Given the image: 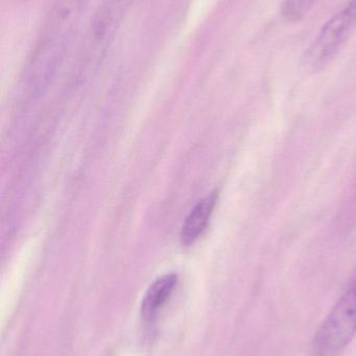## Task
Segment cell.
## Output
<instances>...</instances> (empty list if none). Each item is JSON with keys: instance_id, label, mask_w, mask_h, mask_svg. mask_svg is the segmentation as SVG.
I'll list each match as a JSON object with an SVG mask.
<instances>
[{"instance_id": "cell-8", "label": "cell", "mask_w": 356, "mask_h": 356, "mask_svg": "<svg viewBox=\"0 0 356 356\" xmlns=\"http://www.w3.org/2000/svg\"><path fill=\"white\" fill-rule=\"evenodd\" d=\"M347 288L353 289V290L356 291V266L355 271H353V276H351L350 280H349L348 286Z\"/></svg>"}, {"instance_id": "cell-2", "label": "cell", "mask_w": 356, "mask_h": 356, "mask_svg": "<svg viewBox=\"0 0 356 356\" xmlns=\"http://www.w3.org/2000/svg\"><path fill=\"white\" fill-rule=\"evenodd\" d=\"M356 336V291L347 288L316 330L313 355L336 356Z\"/></svg>"}, {"instance_id": "cell-5", "label": "cell", "mask_w": 356, "mask_h": 356, "mask_svg": "<svg viewBox=\"0 0 356 356\" xmlns=\"http://www.w3.org/2000/svg\"><path fill=\"white\" fill-rule=\"evenodd\" d=\"M177 282L176 274H165L157 278L146 290L140 307V316L144 325L150 332L156 326L159 315L171 299Z\"/></svg>"}, {"instance_id": "cell-1", "label": "cell", "mask_w": 356, "mask_h": 356, "mask_svg": "<svg viewBox=\"0 0 356 356\" xmlns=\"http://www.w3.org/2000/svg\"><path fill=\"white\" fill-rule=\"evenodd\" d=\"M91 0H56L38 40L35 62L48 64L61 58L70 45L77 25Z\"/></svg>"}, {"instance_id": "cell-4", "label": "cell", "mask_w": 356, "mask_h": 356, "mask_svg": "<svg viewBox=\"0 0 356 356\" xmlns=\"http://www.w3.org/2000/svg\"><path fill=\"white\" fill-rule=\"evenodd\" d=\"M134 0H102L90 23L83 45L85 54H104L123 25Z\"/></svg>"}, {"instance_id": "cell-3", "label": "cell", "mask_w": 356, "mask_h": 356, "mask_svg": "<svg viewBox=\"0 0 356 356\" xmlns=\"http://www.w3.org/2000/svg\"><path fill=\"white\" fill-rule=\"evenodd\" d=\"M356 27V0H349L323 25L307 52L314 68L327 65L342 49Z\"/></svg>"}, {"instance_id": "cell-6", "label": "cell", "mask_w": 356, "mask_h": 356, "mask_svg": "<svg viewBox=\"0 0 356 356\" xmlns=\"http://www.w3.org/2000/svg\"><path fill=\"white\" fill-rule=\"evenodd\" d=\"M217 201V193H211L210 195L199 201L196 207L188 213L180 234L183 246H190L202 236L210 221Z\"/></svg>"}, {"instance_id": "cell-7", "label": "cell", "mask_w": 356, "mask_h": 356, "mask_svg": "<svg viewBox=\"0 0 356 356\" xmlns=\"http://www.w3.org/2000/svg\"><path fill=\"white\" fill-rule=\"evenodd\" d=\"M319 0H284L281 6V15L288 22L302 20Z\"/></svg>"}]
</instances>
